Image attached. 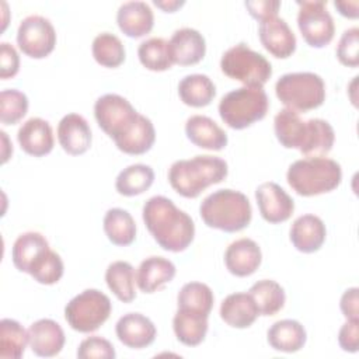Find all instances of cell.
I'll list each match as a JSON object with an SVG mask.
<instances>
[{
  "label": "cell",
  "instance_id": "6da1fadb",
  "mask_svg": "<svg viewBox=\"0 0 359 359\" xmlns=\"http://www.w3.org/2000/svg\"><path fill=\"white\" fill-rule=\"evenodd\" d=\"M142 216L153 238L165 251L181 252L194 240V220L165 196L157 195L147 199Z\"/></svg>",
  "mask_w": 359,
  "mask_h": 359
},
{
  "label": "cell",
  "instance_id": "7a4b0ae2",
  "mask_svg": "<svg viewBox=\"0 0 359 359\" xmlns=\"http://www.w3.org/2000/svg\"><path fill=\"white\" fill-rule=\"evenodd\" d=\"M227 163L216 156H195L178 160L168 170V181L175 192L185 198H196L213 184L227 177Z\"/></svg>",
  "mask_w": 359,
  "mask_h": 359
},
{
  "label": "cell",
  "instance_id": "3957f363",
  "mask_svg": "<svg viewBox=\"0 0 359 359\" xmlns=\"http://www.w3.org/2000/svg\"><path fill=\"white\" fill-rule=\"evenodd\" d=\"M199 215L208 227L236 233L250 224L252 209L243 192L219 189L202 201Z\"/></svg>",
  "mask_w": 359,
  "mask_h": 359
},
{
  "label": "cell",
  "instance_id": "277c9868",
  "mask_svg": "<svg viewBox=\"0 0 359 359\" xmlns=\"http://www.w3.org/2000/svg\"><path fill=\"white\" fill-rule=\"evenodd\" d=\"M286 180L296 194L314 196L334 191L341 184L342 170L332 158L306 157L289 165Z\"/></svg>",
  "mask_w": 359,
  "mask_h": 359
},
{
  "label": "cell",
  "instance_id": "5b68a950",
  "mask_svg": "<svg viewBox=\"0 0 359 359\" xmlns=\"http://www.w3.org/2000/svg\"><path fill=\"white\" fill-rule=\"evenodd\" d=\"M269 107V100L264 88L240 87L222 97L219 115L231 129H244L261 121Z\"/></svg>",
  "mask_w": 359,
  "mask_h": 359
},
{
  "label": "cell",
  "instance_id": "8992f818",
  "mask_svg": "<svg viewBox=\"0 0 359 359\" xmlns=\"http://www.w3.org/2000/svg\"><path fill=\"white\" fill-rule=\"evenodd\" d=\"M279 101L289 109L306 112L318 108L325 100L324 80L311 72L286 73L275 84Z\"/></svg>",
  "mask_w": 359,
  "mask_h": 359
},
{
  "label": "cell",
  "instance_id": "52a82bcc",
  "mask_svg": "<svg viewBox=\"0 0 359 359\" xmlns=\"http://www.w3.org/2000/svg\"><path fill=\"white\" fill-rule=\"evenodd\" d=\"M220 69L227 77L252 88H262L272 76L269 60L244 42L231 46L223 53Z\"/></svg>",
  "mask_w": 359,
  "mask_h": 359
},
{
  "label": "cell",
  "instance_id": "ba28073f",
  "mask_svg": "<svg viewBox=\"0 0 359 359\" xmlns=\"http://www.w3.org/2000/svg\"><path fill=\"white\" fill-rule=\"evenodd\" d=\"M111 310L112 304L105 293L97 289H86L66 304L65 318L74 331L88 334L98 330L108 320Z\"/></svg>",
  "mask_w": 359,
  "mask_h": 359
},
{
  "label": "cell",
  "instance_id": "9c48e42d",
  "mask_svg": "<svg viewBox=\"0 0 359 359\" xmlns=\"http://www.w3.org/2000/svg\"><path fill=\"white\" fill-rule=\"evenodd\" d=\"M94 115L98 126L116 142L126 135L139 118L133 105L118 94H104L94 104Z\"/></svg>",
  "mask_w": 359,
  "mask_h": 359
},
{
  "label": "cell",
  "instance_id": "30bf717a",
  "mask_svg": "<svg viewBox=\"0 0 359 359\" xmlns=\"http://www.w3.org/2000/svg\"><path fill=\"white\" fill-rule=\"evenodd\" d=\"M297 27L304 41L313 48L328 45L335 32V25L331 14L327 10V3L323 0L297 1Z\"/></svg>",
  "mask_w": 359,
  "mask_h": 359
},
{
  "label": "cell",
  "instance_id": "8fae6325",
  "mask_svg": "<svg viewBox=\"0 0 359 359\" xmlns=\"http://www.w3.org/2000/svg\"><path fill=\"white\" fill-rule=\"evenodd\" d=\"M17 43L27 56L42 59L55 49L56 31L48 18L28 15L18 25Z\"/></svg>",
  "mask_w": 359,
  "mask_h": 359
},
{
  "label": "cell",
  "instance_id": "7c38bea8",
  "mask_svg": "<svg viewBox=\"0 0 359 359\" xmlns=\"http://www.w3.org/2000/svg\"><path fill=\"white\" fill-rule=\"evenodd\" d=\"M255 199L262 219L268 223H282L293 215V199L276 182L269 181L258 185L255 189Z\"/></svg>",
  "mask_w": 359,
  "mask_h": 359
},
{
  "label": "cell",
  "instance_id": "4fadbf2b",
  "mask_svg": "<svg viewBox=\"0 0 359 359\" xmlns=\"http://www.w3.org/2000/svg\"><path fill=\"white\" fill-rule=\"evenodd\" d=\"M258 35L262 46L275 57L286 59L296 49V36L287 22L278 17H268L259 21Z\"/></svg>",
  "mask_w": 359,
  "mask_h": 359
},
{
  "label": "cell",
  "instance_id": "5bb4252c",
  "mask_svg": "<svg viewBox=\"0 0 359 359\" xmlns=\"http://www.w3.org/2000/svg\"><path fill=\"white\" fill-rule=\"evenodd\" d=\"M168 49L172 63L181 66L196 65L206 52V42L203 35L194 28H180L174 31L168 41Z\"/></svg>",
  "mask_w": 359,
  "mask_h": 359
},
{
  "label": "cell",
  "instance_id": "9a60e30c",
  "mask_svg": "<svg viewBox=\"0 0 359 359\" xmlns=\"http://www.w3.org/2000/svg\"><path fill=\"white\" fill-rule=\"evenodd\" d=\"M115 332L118 339L132 349L149 346L153 344L157 334L153 321L140 313H128L122 316L115 325Z\"/></svg>",
  "mask_w": 359,
  "mask_h": 359
},
{
  "label": "cell",
  "instance_id": "2e32d148",
  "mask_svg": "<svg viewBox=\"0 0 359 359\" xmlns=\"http://www.w3.org/2000/svg\"><path fill=\"white\" fill-rule=\"evenodd\" d=\"M262 254L259 245L247 237L233 241L224 252V264L234 276H250L261 265Z\"/></svg>",
  "mask_w": 359,
  "mask_h": 359
},
{
  "label": "cell",
  "instance_id": "e0dca14e",
  "mask_svg": "<svg viewBox=\"0 0 359 359\" xmlns=\"http://www.w3.org/2000/svg\"><path fill=\"white\" fill-rule=\"evenodd\" d=\"M65 341L62 327L50 318L38 320L28 328V344L36 356H56L63 349Z\"/></svg>",
  "mask_w": 359,
  "mask_h": 359
},
{
  "label": "cell",
  "instance_id": "ac0fdd59",
  "mask_svg": "<svg viewBox=\"0 0 359 359\" xmlns=\"http://www.w3.org/2000/svg\"><path fill=\"white\" fill-rule=\"evenodd\" d=\"M57 140L62 149L72 156L86 153L93 140L88 122L79 114L65 115L57 125Z\"/></svg>",
  "mask_w": 359,
  "mask_h": 359
},
{
  "label": "cell",
  "instance_id": "d6986e66",
  "mask_svg": "<svg viewBox=\"0 0 359 359\" xmlns=\"http://www.w3.org/2000/svg\"><path fill=\"white\" fill-rule=\"evenodd\" d=\"M17 140L21 149L34 157H42L50 153L55 144L52 126L42 118H29L25 121L17 132Z\"/></svg>",
  "mask_w": 359,
  "mask_h": 359
},
{
  "label": "cell",
  "instance_id": "ffe728a7",
  "mask_svg": "<svg viewBox=\"0 0 359 359\" xmlns=\"http://www.w3.org/2000/svg\"><path fill=\"white\" fill-rule=\"evenodd\" d=\"M325 224L318 216L302 215L290 226V241L293 247L304 254L316 252L325 241Z\"/></svg>",
  "mask_w": 359,
  "mask_h": 359
},
{
  "label": "cell",
  "instance_id": "44dd1931",
  "mask_svg": "<svg viewBox=\"0 0 359 359\" xmlns=\"http://www.w3.org/2000/svg\"><path fill=\"white\" fill-rule=\"evenodd\" d=\"M119 29L129 38H140L149 34L154 25V15L144 1H126L116 13Z\"/></svg>",
  "mask_w": 359,
  "mask_h": 359
},
{
  "label": "cell",
  "instance_id": "7402d4cb",
  "mask_svg": "<svg viewBox=\"0 0 359 359\" xmlns=\"http://www.w3.org/2000/svg\"><path fill=\"white\" fill-rule=\"evenodd\" d=\"M187 137L198 147L222 150L227 144V133L209 116L192 115L185 122Z\"/></svg>",
  "mask_w": 359,
  "mask_h": 359
},
{
  "label": "cell",
  "instance_id": "603a6c76",
  "mask_svg": "<svg viewBox=\"0 0 359 359\" xmlns=\"http://www.w3.org/2000/svg\"><path fill=\"white\" fill-rule=\"evenodd\" d=\"M48 240L38 231H27L17 237L13 244L11 258L14 266L29 273L38 261L49 251Z\"/></svg>",
  "mask_w": 359,
  "mask_h": 359
},
{
  "label": "cell",
  "instance_id": "cb8c5ba5",
  "mask_svg": "<svg viewBox=\"0 0 359 359\" xmlns=\"http://www.w3.org/2000/svg\"><path fill=\"white\" fill-rule=\"evenodd\" d=\"M175 276V265L164 257H149L143 259L136 272V283L144 293H154Z\"/></svg>",
  "mask_w": 359,
  "mask_h": 359
},
{
  "label": "cell",
  "instance_id": "d4e9b609",
  "mask_svg": "<svg viewBox=\"0 0 359 359\" xmlns=\"http://www.w3.org/2000/svg\"><path fill=\"white\" fill-rule=\"evenodd\" d=\"M259 316L250 293H231L220 304L222 320L233 328H248Z\"/></svg>",
  "mask_w": 359,
  "mask_h": 359
},
{
  "label": "cell",
  "instance_id": "484cf974",
  "mask_svg": "<svg viewBox=\"0 0 359 359\" xmlns=\"http://www.w3.org/2000/svg\"><path fill=\"white\" fill-rule=\"evenodd\" d=\"M268 344L272 349L286 353L300 351L307 339L304 327L296 320H279L273 323L266 332Z\"/></svg>",
  "mask_w": 359,
  "mask_h": 359
},
{
  "label": "cell",
  "instance_id": "4316f807",
  "mask_svg": "<svg viewBox=\"0 0 359 359\" xmlns=\"http://www.w3.org/2000/svg\"><path fill=\"white\" fill-rule=\"evenodd\" d=\"M273 129L276 139L286 149H297L300 151L306 137V121H303L299 112L283 108L273 119Z\"/></svg>",
  "mask_w": 359,
  "mask_h": 359
},
{
  "label": "cell",
  "instance_id": "83f0119b",
  "mask_svg": "<svg viewBox=\"0 0 359 359\" xmlns=\"http://www.w3.org/2000/svg\"><path fill=\"white\" fill-rule=\"evenodd\" d=\"M208 317L201 313L178 309L172 318L177 339L187 346L199 345L208 332Z\"/></svg>",
  "mask_w": 359,
  "mask_h": 359
},
{
  "label": "cell",
  "instance_id": "f1b7e54d",
  "mask_svg": "<svg viewBox=\"0 0 359 359\" xmlns=\"http://www.w3.org/2000/svg\"><path fill=\"white\" fill-rule=\"evenodd\" d=\"M306 137L300 149V153L306 157H321L327 154L335 140V133L332 126L320 118H311L306 121Z\"/></svg>",
  "mask_w": 359,
  "mask_h": 359
},
{
  "label": "cell",
  "instance_id": "f546056e",
  "mask_svg": "<svg viewBox=\"0 0 359 359\" xmlns=\"http://www.w3.org/2000/svg\"><path fill=\"white\" fill-rule=\"evenodd\" d=\"M178 95L185 105L201 108L212 102L216 87L206 74H188L178 84Z\"/></svg>",
  "mask_w": 359,
  "mask_h": 359
},
{
  "label": "cell",
  "instance_id": "4dcf8cb0",
  "mask_svg": "<svg viewBox=\"0 0 359 359\" xmlns=\"http://www.w3.org/2000/svg\"><path fill=\"white\" fill-rule=\"evenodd\" d=\"M104 231L115 245H129L136 238V223L132 215L121 208L109 209L104 216Z\"/></svg>",
  "mask_w": 359,
  "mask_h": 359
},
{
  "label": "cell",
  "instance_id": "1f68e13d",
  "mask_svg": "<svg viewBox=\"0 0 359 359\" xmlns=\"http://www.w3.org/2000/svg\"><path fill=\"white\" fill-rule=\"evenodd\" d=\"M156 140V130L149 118L139 115L132 129L115 142L116 147L126 154H143L149 151Z\"/></svg>",
  "mask_w": 359,
  "mask_h": 359
},
{
  "label": "cell",
  "instance_id": "d6a6232c",
  "mask_svg": "<svg viewBox=\"0 0 359 359\" xmlns=\"http://www.w3.org/2000/svg\"><path fill=\"white\" fill-rule=\"evenodd\" d=\"M248 293L255 302V306L261 316H275L283 309L286 302L283 287L272 279H262L255 282L250 287Z\"/></svg>",
  "mask_w": 359,
  "mask_h": 359
},
{
  "label": "cell",
  "instance_id": "836d02e7",
  "mask_svg": "<svg viewBox=\"0 0 359 359\" xmlns=\"http://www.w3.org/2000/svg\"><path fill=\"white\" fill-rule=\"evenodd\" d=\"M105 280L109 290L123 303H130L136 297L135 269L126 261H115L108 265Z\"/></svg>",
  "mask_w": 359,
  "mask_h": 359
},
{
  "label": "cell",
  "instance_id": "e575fe53",
  "mask_svg": "<svg viewBox=\"0 0 359 359\" xmlns=\"http://www.w3.org/2000/svg\"><path fill=\"white\" fill-rule=\"evenodd\" d=\"M154 181V171L146 164H132L123 168L115 181L116 191L123 196H135L147 191Z\"/></svg>",
  "mask_w": 359,
  "mask_h": 359
},
{
  "label": "cell",
  "instance_id": "d590c367",
  "mask_svg": "<svg viewBox=\"0 0 359 359\" xmlns=\"http://www.w3.org/2000/svg\"><path fill=\"white\" fill-rule=\"evenodd\" d=\"M28 344V331L11 318L0 321V358L1 359H20Z\"/></svg>",
  "mask_w": 359,
  "mask_h": 359
},
{
  "label": "cell",
  "instance_id": "8d00e7d4",
  "mask_svg": "<svg viewBox=\"0 0 359 359\" xmlns=\"http://www.w3.org/2000/svg\"><path fill=\"white\" fill-rule=\"evenodd\" d=\"M213 292L212 289L201 282L185 283L177 296L178 309L189 310L209 316L213 307Z\"/></svg>",
  "mask_w": 359,
  "mask_h": 359
},
{
  "label": "cell",
  "instance_id": "74e56055",
  "mask_svg": "<svg viewBox=\"0 0 359 359\" xmlns=\"http://www.w3.org/2000/svg\"><path fill=\"white\" fill-rule=\"evenodd\" d=\"M91 50L95 62L104 67L121 66L126 55L122 41L111 32L98 34L93 41Z\"/></svg>",
  "mask_w": 359,
  "mask_h": 359
},
{
  "label": "cell",
  "instance_id": "f35d334b",
  "mask_svg": "<svg viewBox=\"0 0 359 359\" xmlns=\"http://www.w3.org/2000/svg\"><path fill=\"white\" fill-rule=\"evenodd\" d=\"M137 56L140 63L153 72H164L174 63L170 56L168 41L164 38H149L143 41L137 48Z\"/></svg>",
  "mask_w": 359,
  "mask_h": 359
},
{
  "label": "cell",
  "instance_id": "ab89813d",
  "mask_svg": "<svg viewBox=\"0 0 359 359\" xmlns=\"http://www.w3.org/2000/svg\"><path fill=\"white\" fill-rule=\"evenodd\" d=\"M28 111V98L22 91L7 88L0 93V121L4 125H14Z\"/></svg>",
  "mask_w": 359,
  "mask_h": 359
},
{
  "label": "cell",
  "instance_id": "60d3db41",
  "mask_svg": "<svg viewBox=\"0 0 359 359\" xmlns=\"http://www.w3.org/2000/svg\"><path fill=\"white\" fill-rule=\"evenodd\" d=\"M63 261L60 255L52 250H49L32 268L29 275L42 285H53L60 280L63 276Z\"/></svg>",
  "mask_w": 359,
  "mask_h": 359
},
{
  "label": "cell",
  "instance_id": "b9f144b4",
  "mask_svg": "<svg viewBox=\"0 0 359 359\" xmlns=\"http://www.w3.org/2000/svg\"><path fill=\"white\" fill-rule=\"evenodd\" d=\"M338 60L348 67L359 65V28L352 27L342 32L337 46Z\"/></svg>",
  "mask_w": 359,
  "mask_h": 359
},
{
  "label": "cell",
  "instance_id": "7bdbcfd3",
  "mask_svg": "<svg viewBox=\"0 0 359 359\" xmlns=\"http://www.w3.org/2000/svg\"><path fill=\"white\" fill-rule=\"evenodd\" d=\"M77 358L79 359H91V358L114 359L115 349L108 339L98 335H93L80 342L77 349Z\"/></svg>",
  "mask_w": 359,
  "mask_h": 359
},
{
  "label": "cell",
  "instance_id": "ee69618b",
  "mask_svg": "<svg viewBox=\"0 0 359 359\" xmlns=\"http://www.w3.org/2000/svg\"><path fill=\"white\" fill-rule=\"evenodd\" d=\"M20 69V56L8 42L0 43V77L3 80L14 77Z\"/></svg>",
  "mask_w": 359,
  "mask_h": 359
},
{
  "label": "cell",
  "instance_id": "f6af8a7d",
  "mask_svg": "<svg viewBox=\"0 0 359 359\" xmlns=\"http://www.w3.org/2000/svg\"><path fill=\"white\" fill-rule=\"evenodd\" d=\"M339 346L346 352H356L359 348V320H346L338 332Z\"/></svg>",
  "mask_w": 359,
  "mask_h": 359
},
{
  "label": "cell",
  "instance_id": "bcb514c9",
  "mask_svg": "<svg viewBox=\"0 0 359 359\" xmlns=\"http://www.w3.org/2000/svg\"><path fill=\"white\" fill-rule=\"evenodd\" d=\"M245 7L248 13L257 20H265L268 17H273L278 14L280 1H271V0H258V1H245Z\"/></svg>",
  "mask_w": 359,
  "mask_h": 359
},
{
  "label": "cell",
  "instance_id": "7dc6e473",
  "mask_svg": "<svg viewBox=\"0 0 359 359\" xmlns=\"http://www.w3.org/2000/svg\"><path fill=\"white\" fill-rule=\"evenodd\" d=\"M358 287H351L344 292L339 306L342 314L346 317V320H359V299H358Z\"/></svg>",
  "mask_w": 359,
  "mask_h": 359
},
{
  "label": "cell",
  "instance_id": "c3c4849f",
  "mask_svg": "<svg viewBox=\"0 0 359 359\" xmlns=\"http://www.w3.org/2000/svg\"><path fill=\"white\" fill-rule=\"evenodd\" d=\"M334 6L341 15L348 18H358V1H334Z\"/></svg>",
  "mask_w": 359,
  "mask_h": 359
},
{
  "label": "cell",
  "instance_id": "681fc988",
  "mask_svg": "<svg viewBox=\"0 0 359 359\" xmlns=\"http://www.w3.org/2000/svg\"><path fill=\"white\" fill-rule=\"evenodd\" d=\"M157 7H160L161 10H164L165 13H174L178 7H181L184 4V1L181 0H168V1H158V0H154L153 1Z\"/></svg>",
  "mask_w": 359,
  "mask_h": 359
}]
</instances>
